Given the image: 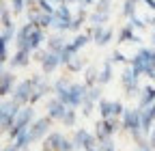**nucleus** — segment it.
Returning a JSON list of instances; mask_svg holds the SVG:
<instances>
[{"label": "nucleus", "instance_id": "obj_31", "mask_svg": "<svg viewBox=\"0 0 155 151\" xmlns=\"http://www.w3.org/2000/svg\"><path fill=\"white\" fill-rule=\"evenodd\" d=\"M151 24H153V26H155V20H153V22H151Z\"/></svg>", "mask_w": 155, "mask_h": 151}, {"label": "nucleus", "instance_id": "obj_2", "mask_svg": "<svg viewBox=\"0 0 155 151\" xmlns=\"http://www.w3.org/2000/svg\"><path fill=\"white\" fill-rule=\"evenodd\" d=\"M43 149L45 151H73L75 149V143H71V140H67L63 134H50L48 138H45V143H43Z\"/></svg>", "mask_w": 155, "mask_h": 151}, {"label": "nucleus", "instance_id": "obj_14", "mask_svg": "<svg viewBox=\"0 0 155 151\" xmlns=\"http://www.w3.org/2000/svg\"><path fill=\"white\" fill-rule=\"evenodd\" d=\"M153 102H155V89H153V86H149V89H144V91H142L140 108H149V106H153Z\"/></svg>", "mask_w": 155, "mask_h": 151}, {"label": "nucleus", "instance_id": "obj_6", "mask_svg": "<svg viewBox=\"0 0 155 151\" xmlns=\"http://www.w3.org/2000/svg\"><path fill=\"white\" fill-rule=\"evenodd\" d=\"M75 147H82L84 151L88 149H95V143H97V136L95 134H88L86 129H80V132H75Z\"/></svg>", "mask_w": 155, "mask_h": 151}, {"label": "nucleus", "instance_id": "obj_13", "mask_svg": "<svg viewBox=\"0 0 155 151\" xmlns=\"http://www.w3.org/2000/svg\"><path fill=\"white\" fill-rule=\"evenodd\" d=\"M41 41H43V30H41V28H35L32 35H30V39H28V50H30V52L37 50L39 45H41Z\"/></svg>", "mask_w": 155, "mask_h": 151}, {"label": "nucleus", "instance_id": "obj_8", "mask_svg": "<svg viewBox=\"0 0 155 151\" xmlns=\"http://www.w3.org/2000/svg\"><path fill=\"white\" fill-rule=\"evenodd\" d=\"M50 123H52V117H45V119L35 121V123L30 125V136H32V140H39V138H41L45 132H48Z\"/></svg>", "mask_w": 155, "mask_h": 151}, {"label": "nucleus", "instance_id": "obj_3", "mask_svg": "<svg viewBox=\"0 0 155 151\" xmlns=\"http://www.w3.org/2000/svg\"><path fill=\"white\" fill-rule=\"evenodd\" d=\"M19 112H22V110H19V104H17V102L2 106V129H5V132H11V127L17 123Z\"/></svg>", "mask_w": 155, "mask_h": 151}, {"label": "nucleus", "instance_id": "obj_18", "mask_svg": "<svg viewBox=\"0 0 155 151\" xmlns=\"http://www.w3.org/2000/svg\"><path fill=\"white\" fill-rule=\"evenodd\" d=\"M28 54H30V50H17V54H15V59L11 61V65H13V67L26 65V63H28Z\"/></svg>", "mask_w": 155, "mask_h": 151}, {"label": "nucleus", "instance_id": "obj_28", "mask_svg": "<svg viewBox=\"0 0 155 151\" xmlns=\"http://www.w3.org/2000/svg\"><path fill=\"white\" fill-rule=\"evenodd\" d=\"M142 2H144L149 9H155V0H142Z\"/></svg>", "mask_w": 155, "mask_h": 151}, {"label": "nucleus", "instance_id": "obj_16", "mask_svg": "<svg viewBox=\"0 0 155 151\" xmlns=\"http://www.w3.org/2000/svg\"><path fill=\"white\" fill-rule=\"evenodd\" d=\"M30 143H32V136H30V129H26L24 134H19V136H17V140H13V145H15V147H17L19 151H22V149H26V147H28Z\"/></svg>", "mask_w": 155, "mask_h": 151}, {"label": "nucleus", "instance_id": "obj_7", "mask_svg": "<svg viewBox=\"0 0 155 151\" xmlns=\"http://www.w3.org/2000/svg\"><path fill=\"white\" fill-rule=\"evenodd\" d=\"M99 110H101V117H104V119L119 117V115H123V112H125L121 102H101V104H99Z\"/></svg>", "mask_w": 155, "mask_h": 151}, {"label": "nucleus", "instance_id": "obj_20", "mask_svg": "<svg viewBox=\"0 0 155 151\" xmlns=\"http://www.w3.org/2000/svg\"><path fill=\"white\" fill-rule=\"evenodd\" d=\"M37 7H39V11H41V13L56 15V9L52 7V2H50V0H39V2H37Z\"/></svg>", "mask_w": 155, "mask_h": 151}, {"label": "nucleus", "instance_id": "obj_26", "mask_svg": "<svg viewBox=\"0 0 155 151\" xmlns=\"http://www.w3.org/2000/svg\"><path fill=\"white\" fill-rule=\"evenodd\" d=\"M138 151H155V149L151 147V143H144L142 140V143H138Z\"/></svg>", "mask_w": 155, "mask_h": 151}, {"label": "nucleus", "instance_id": "obj_25", "mask_svg": "<svg viewBox=\"0 0 155 151\" xmlns=\"http://www.w3.org/2000/svg\"><path fill=\"white\" fill-rule=\"evenodd\" d=\"M131 26L140 30V28H144V22H142V20H138V17H136V15H134V17H131Z\"/></svg>", "mask_w": 155, "mask_h": 151}, {"label": "nucleus", "instance_id": "obj_19", "mask_svg": "<svg viewBox=\"0 0 155 151\" xmlns=\"http://www.w3.org/2000/svg\"><path fill=\"white\" fill-rule=\"evenodd\" d=\"M13 86V76L11 73H2V84H0V93L9 95V89Z\"/></svg>", "mask_w": 155, "mask_h": 151}, {"label": "nucleus", "instance_id": "obj_27", "mask_svg": "<svg viewBox=\"0 0 155 151\" xmlns=\"http://www.w3.org/2000/svg\"><path fill=\"white\" fill-rule=\"evenodd\" d=\"M149 143H151V147L155 149V127L151 129V134H149Z\"/></svg>", "mask_w": 155, "mask_h": 151}, {"label": "nucleus", "instance_id": "obj_1", "mask_svg": "<svg viewBox=\"0 0 155 151\" xmlns=\"http://www.w3.org/2000/svg\"><path fill=\"white\" fill-rule=\"evenodd\" d=\"M121 127H125L129 132L136 143H142V134H144V129H142V110H125Z\"/></svg>", "mask_w": 155, "mask_h": 151}, {"label": "nucleus", "instance_id": "obj_23", "mask_svg": "<svg viewBox=\"0 0 155 151\" xmlns=\"http://www.w3.org/2000/svg\"><path fill=\"white\" fill-rule=\"evenodd\" d=\"M11 5H13V11H15V13L24 11V7H28V5H26V0H11Z\"/></svg>", "mask_w": 155, "mask_h": 151}, {"label": "nucleus", "instance_id": "obj_12", "mask_svg": "<svg viewBox=\"0 0 155 151\" xmlns=\"http://www.w3.org/2000/svg\"><path fill=\"white\" fill-rule=\"evenodd\" d=\"M54 22H56V17L54 15H50V13H39V17H37V28H41V30H45V28H50V26H54Z\"/></svg>", "mask_w": 155, "mask_h": 151}, {"label": "nucleus", "instance_id": "obj_10", "mask_svg": "<svg viewBox=\"0 0 155 151\" xmlns=\"http://www.w3.org/2000/svg\"><path fill=\"white\" fill-rule=\"evenodd\" d=\"M67 110H69V106L67 104H63L61 99H56V102H52L50 104V117L52 119H65V115H67Z\"/></svg>", "mask_w": 155, "mask_h": 151}, {"label": "nucleus", "instance_id": "obj_11", "mask_svg": "<svg viewBox=\"0 0 155 151\" xmlns=\"http://www.w3.org/2000/svg\"><path fill=\"white\" fill-rule=\"evenodd\" d=\"M123 84H125V89H127V95H131V91L138 89V73H136L134 69H129V71L125 73V78H123Z\"/></svg>", "mask_w": 155, "mask_h": 151}, {"label": "nucleus", "instance_id": "obj_9", "mask_svg": "<svg viewBox=\"0 0 155 151\" xmlns=\"http://www.w3.org/2000/svg\"><path fill=\"white\" fill-rule=\"evenodd\" d=\"M153 123H155V104L142 110V129H144V134H147V136L151 134V129L155 127Z\"/></svg>", "mask_w": 155, "mask_h": 151}, {"label": "nucleus", "instance_id": "obj_24", "mask_svg": "<svg viewBox=\"0 0 155 151\" xmlns=\"http://www.w3.org/2000/svg\"><path fill=\"white\" fill-rule=\"evenodd\" d=\"M73 121H75V112L69 108L67 115H65V119H63V123H65V125H73Z\"/></svg>", "mask_w": 155, "mask_h": 151}, {"label": "nucleus", "instance_id": "obj_22", "mask_svg": "<svg viewBox=\"0 0 155 151\" xmlns=\"http://www.w3.org/2000/svg\"><path fill=\"white\" fill-rule=\"evenodd\" d=\"M2 26H5V30H13V22L9 17V9L7 7H2Z\"/></svg>", "mask_w": 155, "mask_h": 151}, {"label": "nucleus", "instance_id": "obj_5", "mask_svg": "<svg viewBox=\"0 0 155 151\" xmlns=\"http://www.w3.org/2000/svg\"><path fill=\"white\" fill-rule=\"evenodd\" d=\"M39 80L35 78V80H28V82H24V84H19L17 86V91H15V102L17 104H26V102H30V97H32V89H35V84H37Z\"/></svg>", "mask_w": 155, "mask_h": 151}, {"label": "nucleus", "instance_id": "obj_29", "mask_svg": "<svg viewBox=\"0 0 155 151\" xmlns=\"http://www.w3.org/2000/svg\"><path fill=\"white\" fill-rule=\"evenodd\" d=\"M2 151H19V149H17V147H15V145H11V147H5V149H2Z\"/></svg>", "mask_w": 155, "mask_h": 151}, {"label": "nucleus", "instance_id": "obj_15", "mask_svg": "<svg viewBox=\"0 0 155 151\" xmlns=\"http://www.w3.org/2000/svg\"><path fill=\"white\" fill-rule=\"evenodd\" d=\"M58 63H61V56L54 54V52H50V54L43 56V69H45V71H52Z\"/></svg>", "mask_w": 155, "mask_h": 151}, {"label": "nucleus", "instance_id": "obj_21", "mask_svg": "<svg viewBox=\"0 0 155 151\" xmlns=\"http://www.w3.org/2000/svg\"><path fill=\"white\" fill-rule=\"evenodd\" d=\"M136 2H138V0H125V9H123L125 17H134L136 15Z\"/></svg>", "mask_w": 155, "mask_h": 151}, {"label": "nucleus", "instance_id": "obj_30", "mask_svg": "<svg viewBox=\"0 0 155 151\" xmlns=\"http://www.w3.org/2000/svg\"><path fill=\"white\" fill-rule=\"evenodd\" d=\"M82 2H84V5H93V0H82Z\"/></svg>", "mask_w": 155, "mask_h": 151}, {"label": "nucleus", "instance_id": "obj_4", "mask_svg": "<svg viewBox=\"0 0 155 151\" xmlns=\"http://www.w3.org/2000/svg\"><path fill=\"white\" fill-rule=\"evenodd\" d=\"M56 22H54V28L58 30H69L73 26V17H71V11H69V5H58L56 7Z\"/></svg>", "mask_w": 155, "mask_h": 151}, {"label": "nucleus", "instance_id": "obj_17", "mask_svg": "<svg viewBox=\"0 0 155 151\" xmlns=\"http://www.w3.org/2000/svg\"><path fill=\"white\" fill-rule=\"evenodd\" d=\"M119 41H121V43H127V41H138V39H136V35H134V26H131V24H127V26L121 30Z\"/></svg>", "mask_w": 155, "mask_h": 151}]
</instances>
